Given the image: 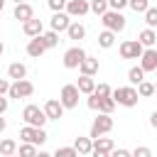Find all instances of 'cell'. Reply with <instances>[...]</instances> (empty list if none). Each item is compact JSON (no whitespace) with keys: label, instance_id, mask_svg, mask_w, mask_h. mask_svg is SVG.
Listing matches in <instances>:
<instances>
[{"label":"cell","instance_id":"b9f144b4","mask_svg":"<svg viewBox=\"0 0 157 157\" xmlns=\"http://www.w3.org/2000/svg\"><path fill=\"white\" fill-rule=\"evenodd\" d=\"M150 125L157 130V110H152V115H150Z\"/></svg>","mask_w":157,"mask_h":157},{"label":"cell","instance_id":"7402d4cb","mask_svg":"<svg viewBox=\"0 0 157 157\" xmlns=\"http://www.w3.org/2000/svg\"><path fill=\"white\" fill-rule=\"evenodd\" d=\"M155 39H157V34H155L152 27H145V29L137 34V42H140L142 47H155Z\"/></svg>","mask_w":157,"mask_h":157},{"label":"cell","instance_id":"8992f818","mask_svg":"<svg viewBox=\"0 0 157 157\" xmlns=\"http://www.w3.org/2000/svg\"><path fill=\"white\" fill-rule=\"evenodd\" d=\"M78 96H81L78 86H76V83H66V86H61L59 101H61V105L69 110V108H76V105H78Z\"/></svg>","mask_w":157,"mask_h":157},{"label":"cell","instance_id":"603a6c76","mask_svg":"<svg viewBox=\"0 0 157 157\" xmlns=\"http://www.w3.org/2000/svg\"><path fill=\"white\" fill-rule=\"evenodd\" d=\"M115 44V32L113 29H103L101 34H98V47L101 49H110Z\"/></svg>","mask_w":157,"mask_h":157},{"label":"cell","instance_id":"d590c367","mask_svg":"<svg viewBox=\"0 0 157 157\" xmlns=\"http://www.w3.org/2000/svg\"><path fill=\"white\" fill-rule=\"evenodd\" d=\"M47 5H49V10H52V12H59V10H64V7H66V0H47Z\"/></svg>","mask_w":157,"mask_h":157},{"label":"cell","instance_id":"277c9868","mask_svg":"<svg viewBox=\"0 0 157 157\" xmlns=\"http://www.w3.org/2000/svg\"><path fill=\"white\" fill-rule=\"evenodd\" d=\"M32 93H34V83L27 78H15L10 83V91H7L10 98H29Z\"/></svg>","mask_w":157,"mask_h":157},{"label":"cell","instance_id":"5b68a950","mask_svg":"<svg viewBox=\"0 0 157 157\" xmlns=\"http://www.w3.org/2000/svg\"><path fill=\"white\" fill-rule=\"evenodd\" d=\"M20 140L22 142H34L39 147V145L47 142V132H44V128H34V125H27L25 123V128L20 130Z\"/></svg>","mask_w":157,"mask_h":157},{"label":"cell","instance_id":"f35d334b","mask_svg":"<svg viewBox=\"0 0 157 157\" xmlns=\"http://www.w3.org/2000/svg\"><path fill=\"white\" fill-rule=\"evenodd\" d=\"M110 155H113V157H130L132 152H130V150H123V147H120V150H115V147H113V152H110Z\"/></svg>","mask_w":157,"mask_h":157},{"label":"cell","instance_id":"44dd1931","mask_svg":"<svg viewBox=\"0 0 157 157\" xmlns=\"http://www.w3.org/2000/svg\"><path fill=\"white\" fill-rule=\"evenodd\" d=\"M66 34H69V39H83L86 37V27L81 25V22H69V27H66Z\"/></svg>","mask_w":157,"mask_h":157},{"label":"cell","instance_id":"74e56055","mask_svg":"<svg viewBox=\"0 0 157 157\" xmlns=\"http://www.w3.org/2000/svg\"><path fill=\"white\" fill-rule=\"evenodd\" d=\"M132 155H135V157H150V155H152V150H150V147H135V150H132Z\"/></svg>","mask_w":157,"mask_h":157},{"label":"cell","instance_id":"836d02e7","mask_svg":"<svg viewBox=\"0 0 157 157\" xmlns=\"http://www.w3.org/2000/svg\"><path fill=\"white\" fill-rule=\"evenodd\" d=\"M54 155H56V157H78V152H76L74 145H71V147H56Z\"/></svg>","mask_w":157,"mask_h":157},{"label":"cell","instance_id":"681fc988","mask_svg":"<svg viewBox=\"0 0 157 157\" xmlns=\"http://www.w3.org/2000/svg\"><path fill=\"white\" fill-rule=\"evenodd\" d=\"M155 74H157V69H155Z\"/></svg>","mask_w":157,"mask_h":157},{"label":"cell","instance_id":"7dc6e473","mask_svg":"<svg viewBox=\"0 0 157 157\" xmlns=\"http://www.w3.org/2000/svg\"><path fill=\"white\" fill-rule=\"evenodd\" d=\"M15 2H25V0H15Z\"/></svg>","mask_w":157,"mask_h":157},{"label":"cell","instance_id":"3957f363","mask_svg":"<svg viewBox=\"0 0 157 157\" xmlns=\"http://www.w3.org/2000/svg\"><path fill=\"white\" fill-rule=\"evenodd\" d=\"M22 120H25L27 125L44 128V123H47V113H44V108H39V105L29 103V105H25V110H22Z\"/></svg>","mask_w":157,"mask_h":157},{"label":"cell","instance_id":"c3c4849f","mask_svg":"<svg viewBox=\"0 0 157 157\" xmlns=\"http://www.w3.org/2000/svg\"><path fill=\"white\" fill-rule=\"evenodd\" d=\"M155 47H157V39H155Z\"/></svg>","mask_w":157,"mask_h":157},{"label":"cell","instance_id":"d6a6232c","mask_svg":"<svg viewBox=\"0 0 157 157\" xmlns=\"http://www.w3.org/2000/svg\"><path fill=\"white\" fill-rule=\"evenodd\" d=\"M142 15H145V22H147V27H157V7H147Z\"/></svg>","mask_w":157,"mask_h":157},{"label":"cell","instance_id":"8fae6325","mask_svg":"<svg viewBox=\"0 0 157 157\" xmlns=\"http://www.w3.org/2000/svg\"><path fill=\"white\" fill-rule=\"evenodd\" d=\"M140 66L147 71H155L157 69V47H145L142 54H140Z\"/></svg>","mask_w":157,"mask_h":157},{"label":"cell","instance_id":"9c48e42d","mask_svg":"<svg viewBox=\"0 0 157 157\" xmlns=\"http://www.w3.org/2000/svg\"><path fill=\"white\" fill-rule=\"evenodd\" d=\"M142 49H145V47H142L137 39H125V42L120 44V56H123V59H140Z\"/></svg>","mask_w":157,"mask_h":157},{"label":"cell","instance_id":"6da1fadb","mask_svg":"<svg viewBox=\"0 0 157 157\" xmlns=\"http://www.w3.org/2000/svg\"><path fill=\"white\" fill-rule=\"evenodd\" d=\"M110 96H113L115 105H123V108H132V105H137V101H140L137 88H135L132 83H130V86H118L115 91H110Z\"/></svg>","mask_w":157,"mask_h":157},{"label":"cell","instance_id":"2e32d148","mask_svg":"<svg viewBox=\"0 0 157 157\" xmlns=\"http://www.w3.org/2000/svg\"><path fill=\"white\" fill-rule=\"evenodd\" d=\"M12 15H15V20L25 22V20L34 17V10H32V5L25 0V2H15V10H12Z\"/></svg>","mask_w":157,"mask_h":157},{"label":"cell","instance_id":"f546056e","mask_svg":"<svg viewBox=\"0 0 157 157\" xmlns=\"http://www.w3.org/2000/svg\"><path fill=\"white\" fill-rule=\"evenodd\" d=\"M128 7L132 10V12H145L147 7H150V0H128Z\"/></svg>","mask_w":157,"mask_h":157},{"label":"cell","instance_id":"8d00e7d4","mask_svg":"<svg viewBox=\"0 0 157 157\" xmlns=\"http://www.w3.org/2000/svg\"><path fill=\"white\" fill-rule=\"evenodd\" d=\"M108 7L110 10H123V7H128V0H108Z\"/></svg>","mask_w":157,"mask_h":157},{"label":"cell","instance_id":"9a60e30c","mask_svg":"<svg viewBox=\"0 0 157 157\" xmlns=\"http://www.w3.org/2000/svg\"><path fill=\"white\" fill-rule=\"evenodd\" d=\"M22 32H25L27 37H37V34H42V32H44V25H42V20L29 17V20H25V22H22Z\"/></svg>","mask_w":157,"mask_h":157},{"label":"cell","instance_id":"f1b7e54d","mask_svg":"<svg viewBox=\"0 0 157 157\" xmlns=\"http://www.w3.org/2000/svg\"><path fill=\"white\" fill-rule=\"evenodd\" d=\"M113 108H115L113 96H103V98L98 101V113H113Z\"/></svg>","mask_w":157,"mask_h":157},{"label":"cell","instance_id":"ba28073f","mask_svg":"<svg viewBox=\"0 0 157 157\" xmlns=\"http://www.w3.org/2000/svg\"><path fill=\"white\" fill-rule=\"evenodd\" d=\"M91 140H93V150H91V155H96V157H108V155L113 152V147H115V142H113L110 137H103V135L91 137Z\"/></svg>","mask_w":157,"mask_h":157},{"label":"cell","instance_id":"52a82bcc","mask_svg":"<svg viewBox=\"0 0 157 157\" xmlns=\"http://www.w3.org/2000/svg\"><path fill=\"white\" fill-rule=\"evenodd\" d=\"M110 130H113L110 113H98V118H93V123H91V135L88 137H98V135H105Z\"/></svg>","mask_w":157,"mask_h":157},{"label":"cell","instance_id":"83f0119b","mask_svg":"<svg viewBox=\"0 0 157 157\" xmlns=\"http://www.w3.org/2000/svg\"><path fill=\"white\" fill-rule=\"evenodd\" d=\"M15 152H17V142H15V140H10V137L0 140V155L10 157V155H15Z\"/></svg>","mask_w":157,"mask_h":157},{"label":"cell","instance_id":"ab89813d","mask_svg":"<svg viewBox=\"0 0 157 157\" xmlns=\"http://www.w3.org/2000/svg\"><path fill=\"white\" fill-rule=\"evenodd\" d=\"M7 91H10V81L7 78H0V96H5Z\"/></svg>","mask_w":157,"mask_h":157},{"label":"cell","instance_id":"ac0fdd59","mask_svg":"<svg viewBox=\"0 0 157 157\" xmlns=\"http://www.w3.org/2000/svg\"><path fill=\"white\" fill-rule=\"evenodd\" d=\"M78 71H81V74H86V76H93V74H98V59L86 54V56L81 59V64H78Z\"/></svg>","mask_w":157,"mask_h":157},{"label":"cell","instance_id":"d4e9b609","mask_svg":"<svg viewBox=\"0 0 157 157\" xmlns=\"http://www.w3.org/2000/svg\"><path fill=\"white\" fill-rule=\"evenodd\" d=\"M39 39L44 42V47H47V49H54V47L59 44V32H54V29L42 32V34H39Z\"/></svg>","mask_w":157,"mask_h":157},{"label":"cell","instance_id":"30bf717a","mask_svg":"<svg viewBox=\"0 0 157 157\" xmlns=\"http://www.w3.org/2000/svg\"><path fill=\"white\" fill-rule=\"evenodd\" d=\"M64 10L69 12V17H83L91 12V5H88V0H66Z\"/></svg>","mask_w":157,"mask_h":157},{"label":"cell","instance_id":"f6af8a7d","mask_svg":"<svg viewBox=\"0 0 157 157\" xmlns=\"http://www.w3.org/2000/svg\"><path fill=\"white\" fill-rule=\"evenodd\" d=\"M2 7H5V0H0V12H2Z\"/></svg>","mask_w":157,"mask_h":157},{"label":"cell","instance_id":"7a4b0ae2","mask_svg":"<svg viewBox=\"0 0 157 157\" xmlns=\"http://www.w3.org/2000/svg\"><path fill=\"white\" fill-rule=\"evenodd\" d=\"M101 22H103V27H105V29H113L115 34H118V32H123V29H125V25H128L125 15H123L120 10H110V7L101 15Z\"/></svg>","mask_w":157,"mask_h":157},{"label":"cell","instance_id":"e0dca14e","mask_svg":"<svg viewBox=\"0 0 157 157\" xmlns=\"http://www.w3.org/2000/svg\"><path fill=\"white\" fill-rule=\"evenodd\" d=\"M25 49H27V54H29L32 59H39V56L47 52V47H44V42L39 39V34H37V37H32V39L27 42V47H25Z\"/></svg>","mask_w":157,"mask_h":157},{"label":"cell","instance_id":"1f68e13d","mask_svg":"<svg viewBox=\"0 0 157 157\" xmlns=\"http://www.w3.org/2000/svg\"><path fill=\"white\" fill-rule=\"evenodd\" d=\"M88 5H91V12H96L98 17H101V15L108 10V0H91Z\"/></svg>","mask_w":157,"mask_h":157},{"label":"cell","instance_id":"bcb514c9","mask_svg":"<svg viewBox=\"0 0 157 157\" xmlns=\"http://www.w3.org/2000/svg\"><path fill=\"white\" fill-rule=\"evenodd\" d=\"M155 96H157V83H155Z\"/></svg>","mask_w":157,"mask_h":157},{"label":"cell","instance_id":"4fadbf2b","mask_svg":"<svg viewBox=\"0 0 157 157\" xmlns=\"http://www.w3.org/2000/svg\"><path fill=\"white\" fill-rule=\"evenodd\" d=\"M69 22H71L69 12H66V10H59V12H54V15H52V20H49V27H52L54 32H66Z\"/></svg>","mask_w":157,"mask_h":157},{"label":"cell","instance_id":"ee69618b","mask_svg":"<svg viewBox=\"0 0 157 157\" xmlns=\"http://www.w3.org/2000/svg\"><path fill=\"white\" fill-rule=\"evenodd\" d=\"M2 52H5V44H2V42H0V56H2Z\"/></svg>","mask_w":157,"mask_h":157},{"label":"cell","instance_id":"ffe728a7","mask_svg":"<svg viewBox=\"0 0 157 157\" xmlns=\"http://www.w3.org/2000/svg\"><path fill=\"white\" fill-rule=\"evenodd\" d=\"M76 86H78V91H81L83 96H88V93H93V88H96V81H93V76H86V74H81V76H78V81H76Z\"/></svg>","mask_w":157,"mask_h":157},{"label":"cell","instance_id":"e575fe53","mask_svg":"<svg viewBox=\"0 0 157 157\" xmlns=\"http://www.w3.org/2000/svg\"><path fill=\"white\" fill-rule=\"evenodd\" d=\"M110 91H113V88H110L108 83H96V88H93V93H96L98 98H103V96H110Z\"/></svg>","mask_w":157,"mask_h":157},{"label":"cell","instance_id":"60d3db41","mask_svg":"<svg viewBox=\"0 0 157 157\" xmlns=\"http://www.w3.org/2000/svg\"><path fill=\"white\" fill-rule=\"evenodd\" d=\"M7 105H10V103H7V98H5V96H0V113H2V115L7 113Z\"/></svg>","mask_w":157,"mask_h":157},{"label":"cell","instance_id":"7c38bea8","mask_svg":"<svg viewBox=\"0 0 157 157\" xmlns=\"http://www.w3.org/2000/svg\"><path fill=\"white\" fill-rule=\"evenodd\" d=\"M83 56H86V52L81 47H71V49L64 52V66L66 69H78V64H81Z\"/></svg>","mask_w":157,"mask_h":157},{"label":"cell","instance_id":"484cf974","mask_svg":"<svg viewBox=\"0 0 157 157\" xmlns=\"http://www.w3.org/2000/svg\"><path fill=\"white\" fill-rule=\"evenodd\" d=\"M137 96H140V98H150V96H155V83H150L147 78H142V81L137 83Z\"/></svg>","mask_w":157,"mask_h":157},{"label":"cell","instance_id":"f907efd6","mask_svg":"<svg viewBox=\"0 0 157 157\" xmlns=\"http://www.w3.org/2000/svg\"><path fill=\"white\" fill-rule=\"evenodd\" d=\"M88 2H91V0H88Z\"/></svg>","mask_w":157,"mask_h":157},{"label":"cell","instance_id":"4dcf8cb0","mask_svg":"<svg viewBox=\"0 0 157 157\" xmlns=\"http://www.w3.org/2000/svg\"><path fill=\"white\" fill-rule=\"evenodd\" d=\"M17 150H20V155H22V157H32V155H37V152H39L34 142H22Z\"/></svg>","mask_w":157,"mask_h":157},{"label":"cell","instance_id":"5bb4252c","mask_svg":"<svg viewBox=\"0 0 157 157\" xmlns=\"http://www.w3.org/2000/svg\"><path fill=\"white\" fill-rule=\"evenodd\" d=\"M64 105H61V101H56V98H49L47 103H44V113H47V120H59V118H64Z\"/></svg>","mask_w":157,"mask_h":157},{"label":"cell","instance_id":"7bdbcfd3","mask_svg":"<svg viewBox=\"0 0 157 157\" xmlns=\"http://www.w3.org/2000/svg\"><path fill=\"white\" fill-rule=\"evenodd\" d=\"M5 128H7V120H5V118H2V113H0V132H2Z\"/></svg>","mask_w":157,"mask_h":157},{"label":"cell","instance_id":"4316f807","mask_svg":"<svg viewBox=\"0 0 157 157\" xmlns=\"http://www.w3.org/2000/svg\"><path fill=\"white\" fill-rule=\"evenodd\" d=\"M142 78H145V69H142V66H130V71H128V81H130L132 86H137Z\"/></svg>","mask_w":157,"mask_h":157},{"label":"cell","instance_id":"d6986e66","mask_svg":"<svg viewBox=\"0 0 157 157\" xmlns=\"http://www.w3.org/2000/svg\"><path fill=\"white\" fill-rule=\"evenodd\" d=\"M27 76V66L22 64V61H12L10 66H7V78H25Z\"/></svg>","mask_w":157,"mask_h":157},{"label":"cell","instance_id":"cb8c5ba5","mask_svg":"<svg viewBox=\"0 0 157 157\" xmlns=\"http://www.w3.org/2000/svg\"><path fill=\"white\" fill-rule=\"evenodd\" d=\"M74 147H76L78 155H91V150H93V140H91V137H76V140H74Z\"/></svg>","mask_w":157,"mask_h":157}]
</instances>
